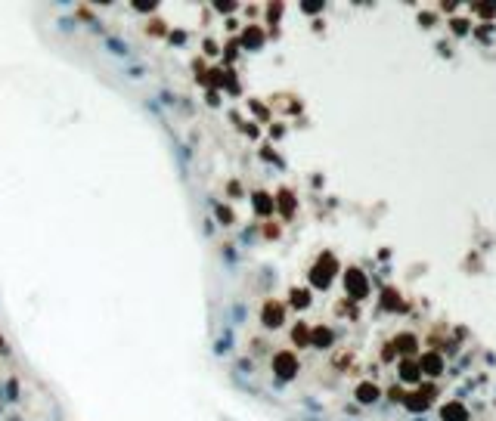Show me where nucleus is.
<instances>
[{"label": "nucleus", "mask_w": 496, "mask_h": 421, "mask_svg": "<svg viewBox=\"0 0 496 421\" xmlns=\"http://www.w3.org/2000/svg\"><path fill=\"white\" fill-rule=\"evenodd\" d=\"M242 41H245L248 47H257V44H260V31H257V28H248V31L242 34Z\"/></svg>", "instance_id": "obj_5"}, {"label": "nucleus", "mask_w": 496, "mask_h": 421, "mask_svg": "<svg viewBox=\"0 0 496 421\" xmlns=\"http://www.w3.org/2000/svg\"><path fill=\"white\" fill-rule=\"evenodd\" d=\"M264 322L267 325H279L282 322V303H267V307H264Z\"/></svg>", "instance_id": "obj_2"}, {"label": "nucleus", "mask_w": 496, "mask_h": 421, "mask_svg": "<svg viewBox=\"0 0 496 421\" xmlns=\"http://www.w3.org/2000/svg\"><path fill=\"white\" fill-rule=\"evenodd\" d=\"M254 211H257V214H270V211H273V202L267 199L264 192H257V195H254Z\"/></svg>", "instance_id": "obj_4"}, {"label": "nucleus", "mask_w": 496, "mask_h": 421, "mask_svg": "<svg viewBox=\"0 0 496 421\" xmlns=\"http://www.w3.org/2000/svg\"><path fill=\"white\" fill-rule=\"evenodd\" d=\"M348 288H351V291L360 297V294L366 291V279H363L360 273H354V270H351V273H348Z\"/></svg>", "instance_id": "obj_3"}, {"label": "nucleus", "mask_w": 496, "mask_h": 421, "mask_svg": "<svg viewBox=\"0 0 496 421\" xmlns=\"http://www.w3.org/2000/svg\"><path fill=\"white\" fill-rule=\"evenodd\" d=\"M217 211H220V217H223V223H230V220H233V214H230V211H226V208H217Z\"/></svg>", "instance_id": "obj_11"}, {"label": "nucleus", "mask_w": 496, "mask_h": 421, "mask_svg": "<svg viewBox=\"0 0 496 421\" xmlns=\"http://www.w3.org/2000/svg\"><path fill=\"white\" fill-rule=\"evenodd\" d=\"M360 400H375V387L363 384V387H360Z\"/></svg>", "instance_id": "obj_8"}, {"label": "nucleus", "mask_w": 496, "mask_h": 421, "mask_svg": "<svg viewBox=\"0 0 496 421\" xmlns=\"http://www.w3.org/2000/svg\"><path fill=\"white\" fill-rule=\"evenodd\" d=\"M329 338H332V334H329V331H326V328H317V331H314V338H310V341H314V344H317V347H326V344H329Z\"/></svg>", "instance_id": "obj_6"}, {"label": "nucleus", "mask_w": 496, "mask_h": 421, "mask_svg": "<svg viewBox=\"0 0 496 421\" xmlns=\"http://www.w3.org/2000/svg\"><path fill=\"white\" fill-rule=\"evenodd\" d=\"M279 208H282V214H292L295 202H292V195H289V192H282V199H279Z\"/></svg>", "instance_id": "obj_7"}, {"label": "nucleus", "mask_w": 496, "mask_h": 421, "mask_svg": "<svg viewBox=\"0 0 496 421\" xmlns=\"http://www.w3.org/2000/svg\"><path fill=\"white\" fill-rule=\"evenodd\" d=\"M273 369H276V375L292 378V375H295V369H298V359H295L292 353H279V356L273 359Z\"/></svg>", "instance_id": "obj_1"}, {"label": "nucleus", "mask_w": 496, "mask_h": 421, "mask_svg": "<svg viewBox=\"0 0 496 421\" xmlns=\"http://www.w3.org/2000/svg\"><path fill=\"white\" fill-rule=\"evenodd\" d=\"M295 307H304V303H307V294H304V291H295Z\"/></svg>", "instance_id": "obj_9"}, {"label": "nucleus", "mask_w": 496, "mask_h": 421, "mask_svg": "<svg viewBox=\"0 0 496 421\" xmlns=\"http://www.w3.org/2000/svg\"><path fill=\"white\" fill-rule=\"evenodd\" d=\"M304 338H307V328H304V325H298V328H295V341H301V344H304Z\"/></svg>", "instance_id": "obj_10"}]
</instances>
